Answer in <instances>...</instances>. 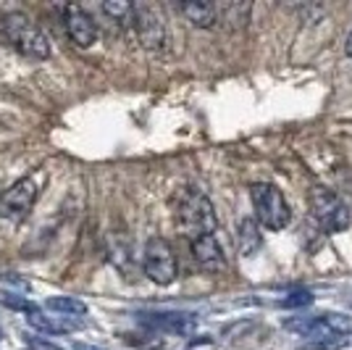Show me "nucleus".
Listing matches in <instances>:
<instances>
[{
    "label": "nucleus",
    "instance_id": "nucleus-22",
    "mask_svg": "<svg viewBox=\"0 0 352 350\" xmlns=\"http://www.w3.org/2000/svg\"><path fill=\"white\" fill-rule=\"evenodd\" d=\"M74 350H100V348H92V345H85V342H74Z\"/></svg>",
    "mask_w": 352,
    "mask_h": 350
},
{
    "label": "nucleus",
    "instance_id": "nucleus-19",
    "mask_svg": "<svg viewBox=\"0 0 352 350\" xmlns=\"http://www.w3.org/2000/svg\"><path fill=\"white\" fill-rule=\"evenodd\" d=\"M0 303H3V306H8V308H16V311H27V316L37 311L34 303L24 300V298H19V295H14V292H0Z\"/></svg>",
    "mask_w": 352,
    "mask_h": 350
},
{
    "label": "nucleus",
    "instance_id": "nucleus-5",
    "mask_svg": "<svg viewBox=\"0 0 352 350\" xmlns=\"http://www.w3.org/2000/svg\"><path fill=\"white\" fill-rule=\"evenodd\" d=\"M310 208H313V216L326 234L344 232L352 224L350 208L344 205V200L337 192L326 190V187H313L310 190Z\"/></svg>",
    "mask_w": 352,
    "mask_h": 350
},
{
    "label": "nucleus",
    "instance_id": "nucleus-15",
    "mask_svg": "<svg viewBox=\"0 0 352 350\" xmlns=\"http://www.w3.org/2000/svg\"><path fill=\"white\" fill-rule=\"evenodd\" d=\"M111 261L116 266L121 274H132V261H134V253H132V243L121 234H111Z\"/></svg>",
    "mask_w": 352,
    "mask_h": 350
},
{
    "label": "nucleus",
    "instance_id": "nucleus-16",
    "mask_svg": "<svg viewBox=\"0 0 352 350\" xmlns=\"http://www.w3.org/2000/svg\"><path fill=\"white\" fill-rule=\"evenodd\" d=\"M45 308L58 313V316H85L87 313V306L79 300V298H72V295H58V298H47L45 300Z\"/></svg>",
    "mask_w": 352,
    "mask_h": 350
},
{
    "label": "nucleus",
    "instance_id": "nucleus-3",
    "mask_svg": "<svg viewBox=\"0 0 352 350\" xmlns=\"http://www.w3.org/2000/svg\"><path fill=\"white\" fill-rule=\"evenodd\" d=\"M250 200H252V208H255L258 224L271 229V232H279L292 221V208L287 203L284 192L276 185H271V182L252 185L250 187Z\"/></svg>",
    "mask_w": 352,
    "mask_h": 350
},
{
    "label": "nucleus",
    "instance_id": "nucleus-7",
    "mask_svg": "<svg viewBox=\"0 0 352 350\" xmlns=\"http://www.w3.org/2000/svg\"><path fill=\"white\" fill-rule=\"evenodd\" d=\"M134 30H137L142 48H147V50H163L168 43L166 21H163L161 11L150 3H137L134 6Z\"/></svg>",
    "mask_w": 352,
    "mask_h": 350
},
{
    "label": "nucleus",
    "instance_id": "nucleus-20",
    "mask_svg": "<svg viewBox=\"0 0 352 350\" xmlns=\"http://www.w3.org/2000/svg\"><path fill=\"white\" fill-rule=\"evenodd\" d=\"M313 303V295L305 290H300V292H289L287 298H281L279 300V306L281 308H302V306H310Z\"/></svg>",
    "mask_w": 352,
    "mask_h": 350
},
{
    "label": "nucleus",
    "instance_id": "nucleus-9",
    "mask_svg": "<svg viewBox=\"0 0 352 350\" xmlns=\"http://www.w3.org/2000/svg\"><path fill=\"white\" fill-rule=\"evenodd\" d=\"M58 11L63 16V27H66L72 43L76 48H92L98 43V24L85 8H79V6H58Z\"/></svg>",
    "mask_w": 352,
    "mask_h": 350
},
{
    "label": "nucleus",
    "instance_id": "nucleus-24",
    "mask_svg": "<svg viewBox=\"0 0 352 350\" xmlns=\"http://www.w3.org/2000/svg\"><path fill=\"white\" fill-rule=\"evenodd\" d=\"M0 340H3V329H0Z\"/></svg>",
    "mask_w": 352,
    "mask_h": 350
},
{
    "label": "nucleus",
    "instance_id": "nucleus-4",
    "mask_svg": "<svg viewBox=\"0 0 352 350\" xmlns=\"http://www.w3.org/2000/svg\"><path fill=\"white\" fill-rule=\"evenodd\" d=\"M142 271L150 282L155 285H171L179 274V263H176V253L171 243L166 237H150L142 250Z\"/></svg>",
    "mask_w": 352,
    "mask_h": 350
},
{
    "label": "nucleus",
    "instance_id": "nucleus-18",
    "mask_svg": "<svg viewBox=\"0 0 352 350\" xmlns=\"http://www.w3.org/2000/svg\"><path fill=\"white\" fill-rule=\"evenodd\" d=\"M250 16V6H239V3H229V6H219V21H229V27H245Z\"/></svg>",
    "mask_w": 352,
    "mask_h": 350
},
{
    "label": "nucleus",
    "instance_id": "nucleus-10",
    "mask_svg": "<svg viewBox=\"0 0 352 350\" xmlns=\"http://www.w3.org/2000/svg\"><path fill=\"white\" fill-rule=\"evenodd\" d=\"M192 258L197 261L200 269H206L210 274H219L226 269V256H223V248L216 240V234H206V237H197L192 240Z\"/></svg>",
    "mask_w": 352,
    "mask_h": 350
},
{
    "label": "nucleus",
    "instance_id": "nucleus-11",
    "mask_svg": "<svg viewBox=\"0 0 352 350\" xmlns=\"http://www.w3.org/2000/svg\"><path fill=\"white\" fill-rule=\"evenodd\" d=\"M140 321L150 329L176 332V335H190L195 329V319L190 313H140Z\"/></svg>",
    "mask_w": 352,
    "mask_h": 350
},
{
    "label": "nucleus",
    "instance_id": "nucleus-1",
    "mask_svg": "<svg viewBox=\"0 0 352 350\" xmlns=\"http://www.w3.org/2000/svg\"><path fill=\"white\" fill-rule=\"evenodd\" d=\"M3 34L6 40L14 45L16 50L32 61L50 59V40L27 14L21 11H11L3 16Z\"/></svg>",
    "mask_w": 352,
    "mask_h": 350
},
{
    "label": "nucleus",
    "instance_id": "nucleus-12",
    "mask_svg": "<svg viewBox=\"0 0 352 350\" xmlns=\"http://www.w3.org/2000/svg\"><path fill=\"white\" fill-rule=\"evenodd\" d=\"M27 321H30V327H34L37 332H45V335H69V332H76L85 327L82 321L72 319V316H45L40 311L30 313Z\"/></svg>",
    "mask_w": 352,
    "mask_h": 350
},
{
    "label": "nucleus",
    "instance_id": "nucleus-23",
    "mask_svg": "<svg viewBox=\"0 0 352 350\" xmlns=\"http://www.w3.org/2000/svg\"><path fill=\"white\" fill-rule=\"evenodd\" d=\"M344 48H347V56H350V61H352V30H350V34H347V45H344Z\"/></svg>",
    "mask_w": 352,
    "mask_h": 350
},
{
    "label": "nucleus",
    "instance_id": "nucleus-21",
    "mask_svg": "<svg viewBox=\"0 0 352 350\" xmlns=\"http://www.w3.org/2000/svg\"><path fill=\"white\" fill-rule=\"evenodd\" d=\"M27 345H30V350H63L60 345L50 342L47 337H34V335L27 337Z\"/></svg>",
    "mask_w": 352,
    "mask_h": 350
},
{
    "label": "nucleus",
    "instance_id": "nucleus-17",
    "mask_svg": "<svg viewBox=\"0 0 352 350\" xmlns=\"http://www.w3.org/2000/svg\"><path fill=\"white\" fill-rule=\"evenodd\" d=\"M100 11L111 16L121 27H134V6L132 3H100Z\"/></svg>",
    "mask_w": 352,
    "mask_h": 350
},
{
    "label": "nucleus",
    "instance_id": "nucleus-6",
    "mask_svg": "<svg viewBox=\"0 0 352 350\" xmlns=\"http://www.w3.org/2000/svg\"><path fill=\"white\" fill-rule=\"evenodd\" d=\"M287 329L310 340H326L337 335H352V316L344 313H321V316H300L284 321Z\"/></svg>",
    "mask_w": 352,
    "mask_h": 350
},
{
    "label": "nucleus",
    "instance_id": "nucleus-8",
    "mask_svg": "<svg viewBox=\"0 0 352 350\" xmlns=\"http://www.w3.org/2000/svg\"><path fill=\"white\" fill-rule=\"evenodd\" d=\"M34 200H37V182L32 176H21L0 195V216L21 221L32 211Z\"/></svg>",
    "mask_w": 352,
    "mask_h": 350
},
{
    "label": "nucleus",
    "instance_id": "nucleus-13",
    "mask_svg": "<svg viewBox=\"0 0 352 350\" xmlns=\"http://www.w3.org/2000/svg\"><path fill=\"white\" fill-rule=\"evenodd\" d=\"M261 245H263L261 224H258V219L245 216V219L236 224V248H239V253L245 258H250V256H255L261 250Z\"/></svg>",
    "mask_w": 352,
    "mask_h": 350
},
{
    "label": "nucleus",
    "instance_id": "nucleus-14",
    "mask_svg": "<svg viewBox=\"0 0 352 350\" xmlns=\"http://www.w3.org/2000/svg\"><path fill=\"white\" fill-rule=\"evenodd\" d=\"M179 11L200 30H210L219 24V6H213V3H182Z\"/></svg>",
    "mask_w": 352,
    "mask_h": 350
},
{
    "label": "nucleus",
    "instance_id": "nucleus-2",
    "mask_svg": "<svg viewBox=\"0 0 352 350\" xmlns=\"http://www.w3.org/2000/svg\"><path fill=\"white\" fill-rule=\"evenodd\" d=\"M176 224H179L182 234L192 243L197 237H206V234L216 232L219 219H216L213 203L208 200L203 192L187 190L182 195V200H179V208H176Z\"/></svg>",
    "mask_w": 352,
    "mask_h": 350
}]
</instances>
